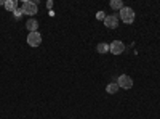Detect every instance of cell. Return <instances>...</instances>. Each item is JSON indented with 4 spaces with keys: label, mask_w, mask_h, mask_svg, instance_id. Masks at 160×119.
Wrapping results in <instances>:
<instances>
[{
    "label": "cell",
    "mask_w": 160,
    "mask_h": 119,
    "mask_svg": "<svg viewBox=\"0 0 160 119\" xmlns=\"http://www.w3.org/2000/svg\"><path fill=\"white\" fill-rule=\"evenodd\" d=\"M96 18H98L99 21H104V19H106V15H104V11H98V13H96Z\"/></svg>",
    "instance_id": "cell-12"
},
{
    "label": "cell",
    "mask_w": 160,
    "mask_h": 119,
    "mask_svg": "<svg viewBox=\"0 0 160 119\" xmlns=\"http://www.w3.org/2000/svg\"><path fill=\"white\" fill-rule=\"evenodd\" d=\"M111 8L120 11V10L123 8V2H122V0H111Z\"/></svg>",
    "instance_id": "cell-10"
},
{
    "label": "cell",
    "mask_w": 160,
    "mask_h": 119,
    "mask_svg": "<svg viewBox=\"0 0 160 119\" xmlns=\"http://www.w3.org/2000/svg\"><path fill=\"white\" fill-rule=\"evenodd\" d=\"M104 26H106V28H109V29H115L117 26H118V18H117L115 15L106 16V19H104Z\"/></svg>",
    "instance_id": "cell-6"
},
{
    "label": "cell",
    "mask_w": 160,
    "mask_h": 119,
    "mask_svg": "<svg viewBox=\"0 0 160 119\" xmlns=\"http://www.w3.org/2000/svg\"><path fill=\"white\" fill-rule=\"evenodd\" d=\"M3 7H5V10H8V11H11V13H15V11L18 10V2H16V0H7Z\"/></svg>",
    "instance_id": "cell-8"
},
{
    "label": "cell",
    "mask_w": 160,
    "mask_h": 119,
    "mask_svg": "<svg viewBox=\"0 0 160 119\" xmlns=\"http://www.w3.org/2000/svg\"><path fill=\"white\" fill-rule=\"evenodd\" d=\"M118 15H120V19H122L125 24H131L133 21H135V11H133L130 7H123L118 11Z\"/></svg>",
    "instance_id": "cell-1"
},
{
    "label": "cell",
    "mask_w": 160,
    "mask_h": 119,
    "mask_svg": "<svg viewBox=\"0 0 160 119\" xmlns=\"http://www.w3.org/2000/svg\"><path fill=\"white\" fill-rule=\"evenodd\" d=\"M118 85H117V82H111V84H108V87H106V92L108 94H111V95H114V94H117L118 92Z\"/></svg>",
    "instance_id": "cell-9"
},
{
    "label": "cell",
    "mask_w": 160,
    "mask_h": 119,
    "mask_svg": "<svg viewBox=\"0 0 160 119\" xmlns=\"http://www.w3.org/2000/svg\"><path fill=\"white\" fill-rule=\"evenodd\" d=\"M109 51L114 55H122L125 51V44L120 42V41H114L111 45H109Z\"/></svg>",
    "instance_id": "cell-3"
},
{
    "label": "cell",
    "mask_w": 160,
    "mask_h": 119,
    "mask_svg": "<svg viewBox=\"0 0 160 119\" xmlns=\"http://www.w3.org/2000/svg\"><path fill=\"white\" fill-rule=\"evenodd\" d=\"M21 8H22V13H24V15L34 16L35 13H37V2H32V0H26Z\"/></svg>",
    "instance_id": "cell-2"
},
{
    "label": "cell",
    "mask_w": 160,
    "mask_h": 119,
    "mask_svg": "<svg viewBox=\"0 0 160 119\" xmlns=\"http://www.w3.org/2000/svg\"><path fill=\"white\" fill-rule=\"evenodd\" d=\"M22 15H24V13H22V8H18V10L15 11V16H16V18H21Z\"/></svg>",
    "instance_id": "cell-13"
},
{
    "label": "cell",
    "mask_w": 160,
    "mask_h": 119,
    "mask_svg": "<svg viewBox=\"0 0 160 119\" xmlns=\"http://www.w3.org/2000/svg\"><path fill=\"white\" fill-rule=\"evenodd\" d=\"M26 28H28L29 32H37V29H38V21L34 19V18H31L28 23H26Z\"/></svg>",
    "instance_id": "cell-7"
},
{
    "label": "cell",
    "mask_w": 160,
    "mask_h": 119,
    "mask_svg": "<svg viewBox=\"0 0 160 119\" xmlns=\"http://www.w3.org/2000/svg\"><path fill=\"white\" fill-rule=\"evenodd\" d=\"M5 2H7V0H0V5H5Z\"/></svg>",
    "instance_id": "cell-14"
},
{
    "label": "cell",
    "mask_w": 160,
    "mask_h": 119,
    "mask_svg": "<svg viewBox=\"0 0 160 119\" xmlns=\"http://www.w3.org/2000/svg\"><path fill=\"white\" fill-rule=\"evenodd\" d=\"M96 50H98V53H108V51H109V44L101 42V44H98Z\"/></svg>",
    "instance_id": "cell-11"
},
{
    "label": "cell",
    "mask_w": 160,
    "mask_h": 119,
    "mask_svg": "<svg viewBox=\"0 0 160 119\" xmlns=\"http://www.w3.org/2000/svg\"><path fill=\"white\" fill-rule=\"evenodd\" d=\"M28 44L31 47H38L40 44H42V34H40L38 31L37 32H29L28 35Z\"/></svg>",
    "instance_id": "cell-4"
},
{
    "label": "cell",
    "mask_w": 160,
    "mask_h": 119,
    "mask_svg": "<svg viewBox=\"0 0 160 119\" xmlns=\"http://www.w3.org/2000/svg\"><path fill=\"white\" fill-rule=\"evenodd\" d=\"M117 85L120 89H131L133 87V79L130 76H127V74H122L118 77V81H117Z\"/></svg>",
    "instance_id": "cell-5"
}]
</instances>
